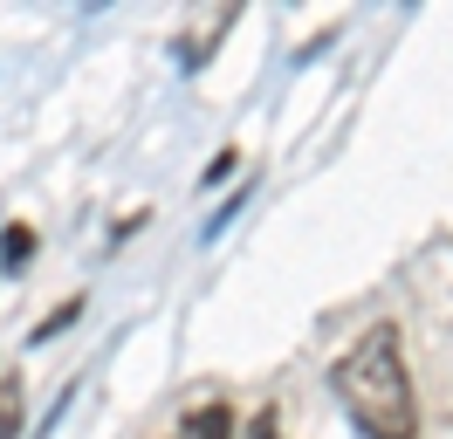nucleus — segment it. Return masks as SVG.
<instances>
[{"instance_id":"1","label":"nucleus","mask_w":453,"mask_h":439,"mask_svg":"<svg viewBox=\"0 0 453 439\" xmlns=\"http://www.w3.org/2000/svg\"><path fill=\"white\" fill-rule=\"evenodd\" d=\"M330 391L365 439H419V391H412V371H405L398 323H371L330 364Z\"/></svg>"},{"instance_id":"2","label":"nucleus","mask_w":453,"mask_h":439,"mask_svg":"<svg viewBox=\"0 0 453 439\" xmlns=\"http://www.w3.org/2000/svg\"><path fill=\"white\" fill-rule=\"evenodd\" d=\"M186 439H241V433H234V412L226 405H199L186 419Z\"/></svg>"},{"instance_id":"3","label":"nucleus","mask_w":453,"mask_h":439,"mask_svg":"<svg viewBox=\"0 0 453 439\" xmlns=\"http://www.w3.org/2000/svg\"><path fill=\"white\" fill-rule=\"evenodd\" d=\"M0 439H21V384H0Z\"/></svg>"},{"instance_id":"4","label":"nucleus","mask_w":453,"mask_h":439,"mask_svg":"<svg viewBox=\"0 0 453 439\" xmlns=\"http://www.w3.org/2000/svg\"><path fill=\"white\" fill-rule=\"evenodd\" d=\"M28 254H35V234H28V227H14V234H0V261H7V268H21Z\"/></svg>"},{"instance_id":"5","label":"nucleus","mask_w":453,"mask_h":439,"mask_svg":"<svg viewBox=\"0 0 453 439\" xmlns=\"http://www.w3.org/2000/svg\"><path fill=\"white\" fill-rule=\"evenodd\" d=\"M248 439H282V412L261 405V412H255V426H248Z\"/></svg>"},{"instance_id":"6","label":"nucleus","mask_w":453,"mask_h":439,"mask_svg":"<svg viewBox=\"0 0 453 439\" xmlns=\"http://www.w3.org/2000/svg\"><path fill=\"white\" fill-rule=\"evenodd\" d=\"M76 309H83V302H62L56 316H49V323L35 329V343H49V336H62V323H76Z\"/></svg>"},{"instance_id":"7","label":"nucleus","mask_w":453,"mask_h":439,"mask_svg":"<svg viewBox=\"0 0 453 439\" xmlns=\"http://www.w3.org/2000/svg\"><path fill=\"white\" fill-rule=\"evenodd\" d=\"M226 172H234V151H220V158H213V165H206V172H199V179H206V186H220V179H226Z\"/></svg>"}]
</instances>
